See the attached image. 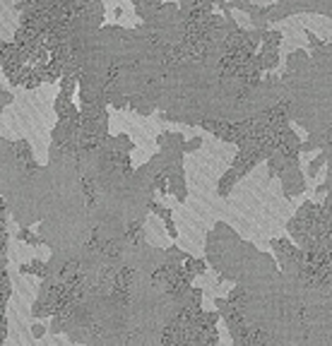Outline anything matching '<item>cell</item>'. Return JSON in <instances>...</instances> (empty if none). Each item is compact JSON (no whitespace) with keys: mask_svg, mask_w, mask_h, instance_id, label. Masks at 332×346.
Here are the masks:
<instances>
[{"mask_svg":"<svg viewBox=\"0 0 332 346\" xmlns=\"http://www.w3.org/2000/svg\"><path fill=\"white\" fill-rule=\"evenodd\" d=\"M19 272L22 274H36V276H46V265L41 262V260H34V262H27V265H22L19 267Z\"/></svg>","mask_w":332,"mask_h":346,"instance_id":"6da1fadb","label":"cell"},{"mask_svg":"<svg viewBox=\"0 0 332 346\" xmlns=\"http://www.w3.org/2000/svg\"><path fill=\"white\" fill-rule=\"evenodd\" d=\"M17 238H19V241H27V243H32V245H39V243H41V238L34 236V233H29L27 228H22V231L17 233Z\"/></svg>","mask_w":332,"mask_h":346,"instance_id":"7a4b0ae2","label":"cell"},{"mask_svg":"<svg viewBox=\"0 0 332 346\" xmlns=\"http://www.w3.org/2000/svg\"><path fill=\"white\" fill-rule=\"evenodd\" d=\"M44 334V327H34V337H41Z\"/></svg>","mask_w":332,"mask_h":346,"instance_id":"3957f363","label":"cell"}]
</instances>
